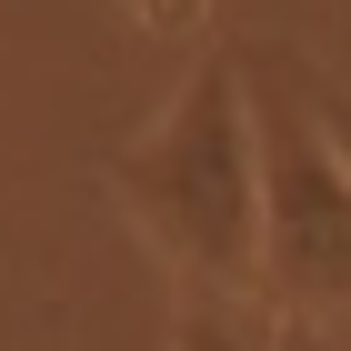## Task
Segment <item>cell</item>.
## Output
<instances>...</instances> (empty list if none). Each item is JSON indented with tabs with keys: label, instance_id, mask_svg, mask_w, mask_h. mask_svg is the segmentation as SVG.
<instances>
[{
	"label": "cell",
	"instance_id": "obj_2",
	"mask_svg": "<svg viewBox=\"0 0 351 351\" xmlns=\"http://www.w3.org/2000/svg\"><path fill=\"white\" fill-rule=\"evenodd\" d=\"M251 151H261V311L351 331V171L301 101V60H241Z\"/></svg>",
	"mask_w": 351,
	"mask_h": 351
},
{
	"label": "cell",
	"instance_id": "obj_5",
	"mask_svg": "<svg viewBox=\"0 0 351 351\" xmlns=\"http://www.w3.org/2000/svg\"><path fill=\"white\" fill-rule=\"evenodd\" d=\"M271 351H351V331H322V322H271Z\"/></svg>",
	"mask_w": 351,
	"mask_h": 351
},
{
	"label": "cell",
	"instance_id": "obj_1",
	"mask_svg": "<svg viewBox=\"0 0 351 351\" xmlns=\"http://www.w3.org/2000/svg\"><path fill=\"white\" fill-rule=\"evenodd\" d=\"M110 191L181 291L261 301V151H251L241 51L191 60V81L110 151Z\"/></svg>",
	"mask_w": 351,
	"mask_h": 351
},
{
	"label": "cell",
	"instance_id": "obj_3",
	"mask_svg": "<svg viewBox=\"0 0 351 351\" xmlns=\"http://www.w3.org/2000/svg\"><path fill=\"white\" fill-rule=\"evenodd\" d=\"M171 351H271V311L261 301H221V291H181Z\"/></svg>",
	"mask_w": 351,
	"mask_h": 351
},
{
	"label": "cell",
	"instance_id": "obj_4",
	"mask_svg": "<svg viewBox=\"0 0 351 351\" xmlns=\"http://www.w3.org/2000/svg\"><path fill=\"white\" fill-rule=\"evenodd\" d=\"M301 101H311L322 141L341 151V171H351V81H331V71H301Z\"/></svg>",
	"mask_w": 351,
	"mask_h": 351
}]
</instances>
